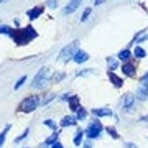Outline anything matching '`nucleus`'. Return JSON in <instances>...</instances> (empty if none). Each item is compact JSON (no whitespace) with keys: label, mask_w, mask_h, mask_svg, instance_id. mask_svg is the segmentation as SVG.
<instances>
[{"label":"nucleus","mask_w":148,"mask_h":148,"mask_svg":"<svg viewBox=\"0 0 148 148\" xmlns=\"http://www.w3.org/2000/svg\"><path fill=\"white\" fill-rule=\"evenodd\" d=\"M107 133H109L112 138H119V133H117V130L114 127H107Z\"/></svg>","instance_id":"21"},{"label":"nucleus","mask_w":148,"mask_h":148,"mask_svg":"<svg viewBox=\"0 0 148 148\" xmlns=\"http://www.w3.org/2000/svg\"><path fill=\"white\" fill-rule=\"evenodd\" d=\"M86 132H82V130H79V132L76 133V137H74V145H77L79 147L81 145V140H82V135H84Z\"/></svg>","instance_id":"18"},{"label":"nucleus","mask_w":148,"mask_h":148,"mask_svg":"<svg viewBox=\"0 0 148 148\" xmlns=\"http://www.w3.org/2000/svg\"><path fill=\"white\" fill-rule=\"evenodd\" d=\"M106 0H94V5H102Z\"/></svg>","instance_id":"31"},{"label":"nucleus","mask_w":148,"mask_h":148,"mask_svg":"<svg viewBox=\"0 0 148 148\" xmlns=\"http://www.w3.org/2000/svg\"><path fill=\"white\" fill-rule=\"evenodd\" d=\"M25 81H27V77L23 76V77H21V79H20V81H18V82H16V84H15V89H20L21 86H23V82H25Z\"/></svg>","instance_id":"28"},{"label":"nucleus","mask_w":148,"mask_h":148,"mask_svg":"<svg viewBox=\"0 0 148 148\" xmlns=\"http://www.w3.org/2000/svg\"><path fill=\"white\" fill-rule=\"evenodd\" d=\"M130 58H132L130 49H122L120 53H119V59H120V61H128Z\"/></svg>","instance_id":"15"},{"label":"nucleus","mask_w":148,"mask_h":148,"mask_svg":"<svg viewBox=\"0 0 148 148\" xmlns=\"http://www.w3.org/2000/svg\"><path fill=\"white\" fill-rule=\"evenodd\" d=\"M137 95H138V99H145L148 95V82H143L142 87L137 90Z\"/></svg>","instance_id":"12"},{"label":"nucleus","mask_w":148,"mask_h":148,"mask_svg":"<svg viewBox=\"0 0 148 148\" xmlns=\"http://www.w3.org/2000/svg\"><path fill=\"white\" fill-rule=\"evenodd\" d=\"M101 132H102V123L95 120V122H92V123L89 125V128L86 130V135H87L89 138H97L99 135H101Z\"/></svg>","instance_id":"5"},{"label":"nucleus","mask_w":148,"mask_h":148,"mask_svg":"<svg viewBox=\"0 0 148 148\" xmlns=\"http://www.w3.org/2000/svg\"><path fill=\"white\" fill-rule=\"evenodd\" d=\"M48 77H49V69H48V68H41L40 71H38V74L35 76L32 86L35 87V89H40V87H43V86L48 82Z\"/></svg>","instance_id":"3"},{"label":"nucleus","mask_w":148,"mask_h":148,"mask_svg":"<svg viewBox=\"0 0 148 148\" xmlns=\"http://www.w3.org/2000/svg\"><path fill=\"white\" fill-rule=\"evenodd\" d=\"M81 3H82V0H71L68 5H66V8L63 10V13H64V15H69V13H73V12L81 5Z\"/></svg>","instance_id":"6"},{"label":"nucleus","mask_w":148,"mask_h":148,"mask_svg":"<svg viewBox=\"0 0 148 148\" xmlns=\"http://www.w3.org/2000/svg\"><path fill=\"white\" fill-rule=\"evenodd\" d=\"M76 122H77V117H64L63 120H61V127H68V125H76Z\"/></svg>","instance_id":"13"},{"label":"nucleus","mask_w":148,"mask_h":148,"mask_svg":"<svg viewBox=\"0 0 148 148\" xmlns=\"http://www.w3.org/2000/svg\"><path fill=\"white\" fill-rule=\"evenodd\" d=\"M43 123H45L46 127H49V128H53V130H56V123H54L53 120H49V119H48V120H45Z\"/></svg>","instance_id":"26"},{"label":"nucleus","mask_w":148,"mask_h":148,"mask_svg":"<svg viewBox=\"0 0 148 148\" xmlns=\"http://www.w3.org/2000/svg\"><path fill=\"white\" fill-rule=\"evenodd\" d=\"M54 142H58V132L54 133V135H51V137L46 140V145H53Z\"/></svg>","instance_id":"23"},{"label":"nucleus","mask_w":148,"mask_h":148,"mask_svg":"<svg viewBox=\"0 0 148 148\" xmlns=\"http://www.w3.org/2000/svg\"><path fill=\"white\" fill-rule=\"evenodd\" d=\"M74 61L77 64H81V63H86L87 59H89V54L86 53V51H82V49H79V51H76V54H74Z\"/></svg>","instance_id":"7"},{"label":"nucleus","mask_w":148,"mask_h":148,"mask_svg":"<svg viewBox=\"0 0 148 148\" xmlns=\"http://www.w3.org/2000/svg\"><path fill=\"white\" fill-rule=\"evenodd\" d=\"M86 117H87V112H86L84 109H79V110H77V120H82Z\"/></svg>","instance_id":"24"},{"label":"nucleus","mask_w":148,"mask_h":148,"mask_svg":"<svg viewBox=\"0 0 148 148\" xmlns=\"http://www.w3.org/2000/svg\"><path fill=\"white\" fill-rule=\"evenodd\" d=\"M38 106H40V97L32 95V97H27V99L20 104V110L21 112H33V110L38 109Z\"/></svg>","instance_id":"2"},{"label":"nucleus","mask_w":148,"mask_h":148,"mask_svg":"<svg viewBox=\"0 0 148 148\" xmlns=\"http://www.w3.org/2000/svg\"><path fill=\"white\" fill-rule=\"evenodd\" d=\"M48 7H51V8L58 7V0H48Z\"/></svg>","instance_id":"29"},{"label":"nucleus","mask_w":148,"mask_h":148,"mask_svg":"<svg viewBox=\"0 0 148 148\" xmlns=\"http://www.w3.org/2000/svg\"><path fill=\"white\" fill-rule=\"evenodd\" d=\"M41 12H43V7H35V8H32V10L27 12V15H28L30 20H36L38 16L41 15Z\"/></svg>","instance_id":"9"},{"label":"nucleus","mask_w":148,"mask_h":148,"mask_svg":"<svg viewBox=\"0 0 148 148\" xmlns=\"http://www.w3.org/2000/svg\"><path fill=\"white\" fill-rule=\"evenodd\" d=\"M109 77H110V81L114 82V86H117V87H122V86H123L122 77H119L115 73H112V71H110V73H109Z\"/></svg>","instance_id":"11"},{"label":"nucleus","mask_w":148,"mask_h":148,"mask_svg":"<svg viewBox=\"0 0 148 148\" xmlns=\"http://www.w3.org/2000/svg\"><path fill=\"white\" fill-rule=\"evenodd\" d=\"M92 114H94L95 117H109V115H112V112L109 110V109H94Z\"/></svg>","instance_id":"14"},{"label":"nucleus","mask_w":148,"mask_h":148,"mask_svg":"<svg viewBox=\"0 0 148 148\" xmlns=\"http://www.w3.org/2000/svg\"><path fill=\"white\" fill-rule=\"evenodd\" d=\"M2 2H5V0H0V3H2Z\"/></svg>","instance_id":"34"},{"label":"nucleus","mask_w":148,"mask_h":148,"mask_svg":"<svg viewBox=\"0 0 148 148\" xmlns=\"http://www.w3.org/2000/svg\"><path fill=\"white\" fill-rule=\"evenodd\" d=\"M0 33H5V35H13L10 27H7V25H0Z\"/></svg>","instance_id":"19"},{"label":"nucleus","mask_w":148,"mask_h":148,"mask_svg":"<svg viewBox=\"0 0 148 148\" xmlns=\"http://www.w3.org/2000/svg\"><path fill=\"white\" fill-rule=\"evenodd\" d=\"M107 63H109V66H110V71H114V69H117V61L112 58H107Z\"/></svg>","instance_id":"25"},{"label":"nucleus","mask_w":148,"mask_h":148,"mask_svg":"<svg viewBox=\"0 0 148 148\" xmlns=\"http://www.w3.org/2000/svg\"><path fill=\"white\" fill-rule=\"evenodd\" d=\"M147 81H148V73H147V74H145V76L142 77V82H147Z\"/></svg>","instance_id":"32"},{"label":"nucleus","mask_w":148,"mask_h":148,"mask_svg":"<svg viewBox=\"0 0 148 148\" xmlns=\"http://www.w3.org/2000/svg\"><path fill=\"white\" fill-rule=\"evenodd\" d=\"M69 109L73 112H77L81 109L79 107V97H77V95H71V97H69Z\"/></svg>","instance_id":"8"},{"label":"nucleus","mask_w":148,"mask_h":148,"mask_svg":"<svg viewBox=\"0 0 148 148\" xmlns=\"http://www.w3.org/2000/svg\"><path fill=\"white\" fill-rule=\"evenodd\" d=\"M90 12H92V8H86L84 13H82V16H81V21H87V20H89Z\"/></svg>","instance_id":"20"},{"label":"nucleus","mask_w":148,"mask_h":148,"mask_svg":"<svg viewBox=\"0 0 148 148\" xmlns=\"http://www.w3.org/2000/svg\"><path fill=\"white\" fill-rule=\"evenodd\" d=\"M8 130H10V125H7L3 132H0V145H2V143L5 142V135H7V132H8Z\"/></svg>","instance_id":"22"},{"label":"nucleus","mask_w":148,"mask_h":148,"mask_svg":"<svg viewBox=\"0 0 148 148\" xmlns=\"http://www.w3.org/2000/svg\"><path fill=\"white\" fill-rule=\"evenodd\" d=\"M127 147H128V148H137L135 145H132V143H127Z\"/></svg>","instance_id":"33"},{"label":"nucleus","mask_w":148,"mask_h":148,"mask_svg":"<svg viewBox=\"0 0 148 148\" xmlns=\"http://www.w3.org/2000/svg\"><path fill=\"white\" fill-rule=\"evenodd\" d=\"M133 102H135V95L127 94V95H125V101H123V107H125V109H130Z\"/></svg>","instance_id":"16"},{"label":"nucleus","mask_w":148,"mask_h":148,"mask_svg":"<svg viewBox=\"0 0 148 148\" xmlns=\"http://www.w3.org/2000/svg\"><path fill=\"white\" fill-rule=\"evenodd\" d=\"M133 54H135L137 58H140V59L147 56V53H145V49H143V48H140V46H135V51H133Z\"/></svg>","instance_id":"17"},{"label":"nucleus","mask_w":148,"mask_h":148,"mask_svg":"<svg viewBox=\"0 0 148 148\" xmlns=\"http://www.w3.org/2000/svg\"><path fill=\"white\" fill-rule=\"evenodd\" d=\"M12 36L15 38L16 45L23 46V45L30 43L32 38H36V32H35V28H33V27H27V28H23V30H16Z\"/></svg>","instance_id":"1"},{"label":"nucleus","mask_w":148,"mask_h":148,"mask_svg":"<svg viewBox=\"0 0 148 148\" xmlns=\"http://www.w3.org/2000/svg\"><path fill=\"white\" fill-rule=\"evenodd\" d=\"M122 71H123V74H127L128 77H133L135 76V66L130 63H125L123 66H122Z\"/></svg>","instance_id":"10"},{"label":"nucleus","mask_w":148,"mask_h":148,"mask_svg":"<svg viewBox=\"0 0 148 148\" xmlns=\"http://www.w3.org/2000/svg\"><path fill=\"white\" fill-rule=\"evenodd\" d=\"M28 132H30V130H28V128H27V130H25V132L21 133L20 137H16V138H15V143H18V142H21V140H23V138H27V135H28Z\"/></svg>","instance_id":"27"},{"label":"nucleus","mask_w":148,"mask_h":148,"mask_svg":"<svg viewBox=\"0 0 148 148\" xmlns=\"http://www.w3.org/2000/svg\"><path fill=\"white\" fill-rule=\"evenodd\" d=\"M51 148H64V147H63V145H61L59 142H54L53 145H51Z\"/></svg>","instance_id":"30"},{"label":"nucleus","mask_w":148,"mask_h":148,"mask_svg":"<svg viewBox=\"0 0 148 148\" xmlns=\"http://www.w3.org/2000/svg\"><path fill=\"white\" fill-rule=\"evenodd\" d=\"M77 40H74L73 43H69L68 46H64L59 53V59H69V58H74L76 54V48H77Z\"/></svg>","instance_id":"4"}]
</instances>
